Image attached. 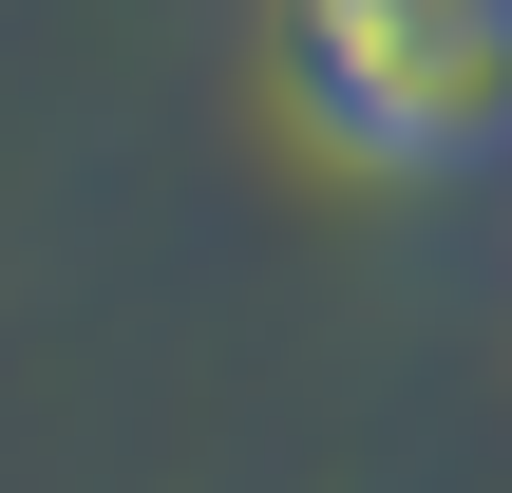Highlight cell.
Here are the masks:
<instances>
[{"label": "cell", "instance_id": "6da1fadb", "mask_svg": "<svg viewBox=\"0 0 512 493\" xmlns=\"http://www.w3.org/2000/svg\"><path fill=\"white\" fill-rule=\"evenodd\" d=\"M285 95L342 171L512 152V0H285Z\"/></svg>", "mask_w": 512, "mask_h": 493}]
</instances>
